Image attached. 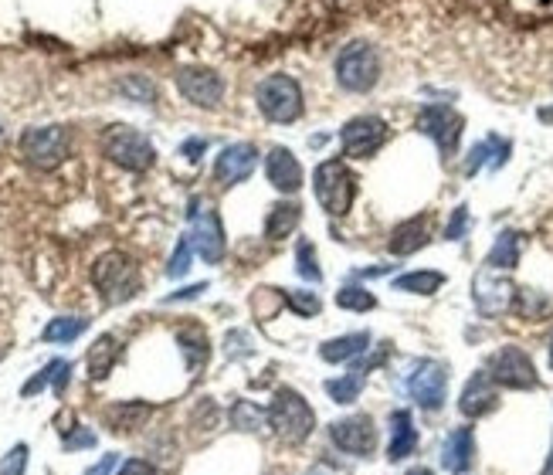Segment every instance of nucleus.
<instances>
[{
	"instance_id": "obj_1",
	"label": "nucleus",
	"mask_w": 553,
	"mask_h": 475,
	"mask_svg": "<svg viewBox=\"0 0 553 475\" xmlns=\"http://www.w3.org/2000/svg\"><path fill=\"white\" fill-rule=\"evenodd\" d=\"M269 425L275 428V435H279L285 445H302L309 435H313L316 414L299 391L282 387V391L275 394L272 408H269Z\"/></svg>"
},
{
	"instance_id": "obj_2",
	"label": "nucleus",
	"mask_w": 553,
	"mask_h": 475,
	"mask_svg": "<svg viewBox=\"0 0 553 475\" xmlns=\"http://www.w3.org/2000/svg\"><path fill=\"white\" fill-rule=\"evenodd\" d=\"M92 282H95V289L102 292V299H106L109 306H116V302H126L140 292V269H136L129 255L106 252L92 265Z\"/></svg>"
},
{
	"instance_id": "obj_3",
	"label": "nucleus",
	"mask_w": 553,
	"mask_h": 475,
	"mask_svg": "<svg viewBox=\"0 0 553 475\" xmlns=\"http://www.w3.org/2000/svg\"><path fill=\"white\" fill-rule=\"evenodd\" d=\"M316 187V201L330 218H340V214L350 211L353 194H357V177L350 174V167L343 160H323L316 167L313 177Z\"/></svg>"
},
{
	"instance_id": "obj_4",
	"label": "nucleus",
	"mask_w": 553,
	"mask_h": 475,
	"mask_svg": "<svg viewBox=\"0 0 553 475\" xmlns=\"http://www.w3.org/2000/svg\"><path fill=\"white\" fill-rule=\"evenodd\" d=\"M102 153H106L116 167L136 170V174H140V170H150L153 160H157L153 143L133 126H109L106 133H102Z\"/></svg>"
},
{
	"instance_id": "obj_5",
	"label": "nucleus",
	"mask_w": 553,
	"mask_h": 475,
	"mask_svg": "<svg viewBox=\"0 0 553 475\" xmlns=\"http://www.w3.org/2000/svg\"><path fill=\"white\" fill-rule=\"evenodd\" d=\"M255 99L262 116L272 119V123H296L302 116V89L289 75H269L255 89Z\"/></svg>"
},
{
	"instance_id": "obj_6",
	"label": "nucleus",
	"mask_w": 553,
	"mask_h": 475,
	"mask_svg": "<svg viewBox=\"0 0 553 475\" xmlns=\"http://www.w3.org/2000/svg\"><path fill=\"white\" fill-rule=\"evenodd\" d=\"M380 79V58L377 51L357 41V45L343 48L340 58H336V82L347 92H367L374 89Z\"/></svg>"
},
{
	"instance_id": "obj_7",
	"label": "nucleus",
	"mask_w": 553,
	"mask_h": 475,
	"mask_svg": "<svg viewBox=\"0 0 553 475\" xmlns=\"http://www.w3.org/2000/svg\"><path fill=\"white\" fill-rule=\"evenodd\" d=\"M68 129L65 126H34L21 136V153L31 167L55 170L68 157Z\"/></svg>"
},
{
	"instance_id": "obj_8",
	"label": "nucleus",
	"mask_w": 553,
	"mask_h": 475,
	"mask_svg": "<svg viewBox=\"0 0 553 475\" xmlns=\"http://www.w3.org/2000/svg\"><path fill=\"white\" fill-rule=\"evenodd\" d=\"M489 377L503 387H513V391H530V387L540 384L537 367H533V360L526 357V350H520V347L499 350L496 357L489 360Z\"/></svg>"
},
{
	"instance_id": "obj_9",
	"label": "nucleus",
	"mask_w": 553,
	"mask_h": 475,
	"mask_svg": "<svg viewBox=\"0 0 553 475\" xmlns=\"http://www.w3.org/2000/svg\"><path fill=\"white\" fill-rule=\"evenodd\" d=\"M190 224H194V235H190V245L201 252V258L207 265H218L224 258V228L221 218L211 204H197L190 211Z\"/></svg>"
},
{
	"instance_id": "obj_10",
	"label": "nucleus",
	"mask_w": 553,
	"mask_h": 475,
	"mask_svg": "<svg viewBox=\"0 0 553 475\" xmlns=\"http://www.w3.org/2000/svg\"><path fill=\"white\" fill-rule=\"evenodd\" d=\"M330 438H333V445L340 448V452L357 455V459H367V455H374V448H377L374 418H370V414H353V418L333 421Z\"/></svg>"
},
{
	"instance_id": "obj_11",
	"label": "nucleus",
	"mask_w": 553,
	"mask_h": 475,
	"mask_svg": "<svg viewBox=\"0 0 553 475\" xmlns=\"http://www.w3.org/2000/svg\"><path fill=\"white\" fill-rule=\"evenodd\" d=\"M384 140H387V123L384 119H377V116L350 119V123L343 126V133H340L343 153L353 157V160H367L370 153H377L380 146H384Z\"/></svg>"
},
{
	"instance_id": "obj_12",
	"label": "nucleus",
	"mask_w": 553,
	"mask_h": 475,
	"mask_svg": "<svg viewBox=\"0 0 553 475\" xmlns=\"http://www.w3.org/2000/svg\"><path fill=\"white\" fill-rule=\"evenodd\" d=\"M408 394L418 401V408L438 411L445 404V394H448L445 367L435 364V360H421V364H414V374L408 377Z\"/></svg>"
},
{
	"instance_id": "obj_13",
	"label": "nucleus",
	"mask_w": 553,
	"mask_h": 475,
	"mask_svg": "<svg viewBox=\"0 0 553 475\" xmlns=\"http://www.w3.org/2000/svg\"><path fill=\"white\" fill-rule=\"evenodd\" d=\"M177 89L187 102H194V106L214 109L224 95V82L218 72H211V68H180Z\"/></svg>"
},
{
	"instance_id": "obj_14",
	"label": "nucleus",
	"mask_w": 553,
	"mask_h": 475,
	"mask_svg": "<svg viewBox=\"0 0 553 475\" xmlns=\"http://www.w3.org/2000/svg\"><path fill=\"white\" fill-rule=\"evenodd\" d=\"M418 129L442 146V153H455L462 136V116L448 106H425L418 116Z\"/></svg>"
},
{
	"instance_id": "obj_15",
	"label": "nucleus",
	"mask_w": 553,
	"mask_h": 475,
	"mask_svg": "<svg viewBox=\"0 0 553 475\" xmlns=\"http://www.w3.org/2000/svg\"><path fill=\"white\" fill-rule=\"evenodd\" d=\"M472 289H475V306H479L482 316L506 313V309L513 306V299H516L513 282L503 279V275H496V269H486V272L475 275Z\"/></svg>"
},
{
	"instance_id": "obj_16",
	"label": "nucleus",
	"mask_w": 553,
	"mask_h": 475,
	"mask_svg": "<svg viewBox=\"0 0 553 475\" xmlns=\"http://www.w3.org/2000/svg\"><path fill=\"white\" fill-rule=\"evenodd\" d=\"M258 167V150L252 143H235L224 146L221 157L214 160V177H218L221 187H235L241 180H248Z\"/></svg>"
},
{
	"instance_id": "obj_17",
	"label": "nucleus",
	"mask_w": 553,
	"mask_h": 475,
	"mask_svg": "<svg viewBox=\"0 0 553 475\" xmlns=\"http://www.w3.org/2000/svg\"><path fill=\"white\" fill-rule=\"evenodd\" d=\"M265 177L282 194H296L302 187V167L285 146H272L269 150V157H265Z\"/></svg>"
},
{
	"instance_id": "obj_18",
	"label": "nucleus",
	"mask_w": 553,
	"mask_h": 475,
	"mask_svg": "<svg viewBox=\"0 0 553 475\" xmlns=\"http://www.w3.org/2000/svg\"><path fill=\"white\" fill-rule=\"evenodd\" d=\"M496 380L489 374H475L469 384H465V391L459 397V411L465 418H482V414H489L496 408Z\"/></svg>"
},
{
	"instance_id": "obj_19",
	"label": "nucleus",
	"mask_w": 553,
	"mask_h": 475,
	"mask_svg": "<svg viewBox=\"0 0 553 475\" xmlns=\"http://www.w3.org/2000/svg\"><path fill=\"white\" fill-rule=\"evenodd\" d=\"M431 241V214H418V218L404 221L391 235V252L394 255H414Z\"/></svg>"
},
{
	"instance_id": "obj_20",
	"label": "nucleus",
	"mask_w": 553,
	"mask_h": 475,
	"mask_svg": "<svg viewBox=\"0 0 553 475\" xmlns=\"http://www.w3.org/2000/svg\"><path fill=\"white\" fill-rule=\"evenodd\" d=\"M475 462V435L472 428H455L452 435H448V442L442 448V465L448 472L462 475L469 472Z\"/></svg>"
},
{
	"instance_id": "obj_21",
	"label": "nucleus",
	"mask_w": 553,
	"mask_h": 475,
	"mask_svg": "<svg viewBox=\"0 0 553 475\" xmlns=\"http://www.w3.org/2000/svg\"><path fill=\"white\" fill-rule=\"evenodd\" d=\"M418 448V431H414V421L408 411H394L391 414V445H387V459L391 462H401L414 455Z\"/></svg>"
},
{
	"instance_id": "obj_22",
	"label": "nucleus",
	"mask_w": 553,
	"mask_h": 475,
	"mask_svg": "<svg viewBox=\"0 0 553 475\" xmlns=\"http://www.w3.org/2000/svg\"><path fill=\"white\" fill-rule=\"evenodd\" d=\"M367 347H370V333H350V336L326 340L323 347H319V357H323L326 364H347V360H357Z\"/></svg>"
},
{
	"instance_id": "obj_23",
	"label": "nucleus",
	"mask_w": 553,
	"mask_h": 475,
	"mask_svg": "<svg viewBox=\"0 0 553 475\" xmlns=\"http://www.w3.org/2000/svg\"><path fill=\"white\" fill-rule=\"evenodd\" d=\"M299 218H302V207L299 204H292V201L272 204L269 218H265V238H272V241L289 238L292 231L299 228Z\"/></svg>"
},
{
	"instance_id": "obj_24",
	"label": "nucleus",
	"mask_w": 553,
	"mask_h": 475,
	"mask_svg": "<svg viewBox=\"0 0 553 475\" xmlns=\"http://www.w3.org/2000/svg\"><path fill=\"white\" fill-rule=\"evenodd\" d=\"M119 360V347H116V336H99L89 350V380H106L112 364Z\"/></svg>"
},
{
	"instance_id": "obj_25",
	"label": "nucleus",
	"mask_w": 553,
	"mask_h": 475,
	"mask_svg": "<svg viewBox=\"0 0 553 475\" xmlns=\"http://www.w3.org/2000/svg\"><path fill=\"white\" fill-rule=\"evenodd\" d=\"M516 262H520V235L516 231H503L496 238V245H492L486 265L489 269H516Z\"/></svg>"
},
{
	"instance_id": "obj_26",
	"label": "nucleus",
	"mask_w": 553,
	"mask_h": 475,
	"mask_svg": "<svg viewBox=\"0 0 553 475\" xmlns=\"http://www.w3.org/2000/svg\"><path fill=\"white\" fill-rule=\"evenodd\" d=\"M442 285H445L442 272H408L401 279H394L397 292H414V296H435Z\"/></svg>"
},
{
	"instance_id": "obj_27",
	"label": "nucleus",
	"mask_w": 553,
	"mask_h": 475,
	"mask_svg": "<svg viewBox=\"0 0 553 475\" xmlns=\"http://www.w3.org/2000/svg\"><path fill=\"white\" fill-rule=\"evenodd\" d=\"M85 326H89V319H82V316H58L45 326L41 340L45 343H72L75 336L85 333Z\"/></svg>"
},
{
	"instance_id": "obj_28",
	"label": "nucleus",
	"mask_w": 553,
	"mask_h": 475,
	"mask_svg": "<svg viewBox=\"0 0 553 475\" xmlns=\"http://www.w3.org/2000/svg\"><path fill=\"white\" fill-rule=\"evenodd\" d=\"M146 418H150V408H146V404H119V408L109 411L112 431H136Z\"/></svg>"
},
{
	"instance_id": "obj_29",
	"label": "nucleus",
	"mask_w": 553,
	"mask_h": 475,
	"mask_svg": "<svg viewBox=\"0 0 553 475\" xmlns=\"http://www.w3.org/2000/svg\"><path fill=\"white\" fill-rule=\"evenodd\" d=\"M364 391V377L360 374H343L336 380H326V394L333 397L336 404H353Z\"/></svg>"
},
{
	"instance_id": "obj_30",
	"label": "nucleus",
	"mask_w": 553,
	"mask_h": 475,
	"mask_svg": "<svg viewBox=\"0 0 553 475\" xmlns=\"http://www.w3.org/2000/svg\"><path fill=\"white\" fill-rule=\"evenodd\" d=\"M492 153H496L499 160H506V157H509V143L499 140V136H489V140H482V143L469 153V163H465V174H475V170H479L482 163H486V160L492 157Z\"/></svg>"
},
{
	"instance_id": "obj_31",
	"label": "nucleus",
	"mask_w": 553,
	"mask_h": 475,
	"mask_svg": "<svg viewBox=\"0 0 553 475\" xmlns=\"http://www.w3.org/2000/svg\"><path fill=\"white\" fill-rule=\"evenodd\" d=\"M336 306L350 309V313H370V309L377 306V299L370 296L367 289H360V285H343V289L336 292Z\"/></svg>"
},
{
	"instance_id": "obj_32",
	"label": "nucleus",
	"mask_w": 553,
	"mask_h": 475,
	"mask_svg": "<svg viewBox=\"0 0 553 475\" xmlns=\"http://www.w3.org/2000/svg\"><path fill=\"white\" fill-rule=\"evenodd\" d=\"M180 347H184V357H187V367L197 370L207 360V336L201 330H184L177 336Z\"/></svg>"
},
{
	"instance_id": "obj_33",
	"label": "nucleus",
	"mask_w": 553,
	"mask_h": 475,
	"mask_svg": "<svg viewBox=\"0 0 553 475\" xmlns=\"http://www.w3.org/2000/svg\"><path fill=\"white\" fill-rule=\"evenodd\" d=\"M296 272L302 275V279H309V282L323 279V269H319L316 248H313V241H306V238H302L299 245H296Z\"/></svg>"
},
{
	"instance_id": "obj_34",
	"label": "nucleus",
	"mask_w": 553,
	"mask_h": 475,
	"mask_svg": "<svg viewBox=\"0 0 553 475\" xmlns=\"http://www.w3.org/2000/svg\"><path fill=\"white\" fill-rule=\"evenodd\" d=\"M285 302H289V309H296L299 316H316L319 306H323L316 292H302V289H289V292H285Z\"/></svg>"
},
{
	"instance_id": "obj_35",
	"label": "nucleus",
	"mask_w": 553,
	"mask_h": 475,
	"mask_svg": "<svg viewBox=\"0 0 553 475\" xmlns=\"http://www.w3.org/2000/svg\"><path fill=\"white\" fill-rule=\"evenodd\" d=\"M231 421H235V428L255 431L258 425H262V411H258L252 401H238L235 411H231Z\"/></svg>"
},
{
	"instance_id": "obj_36",
	"label": "nucleus",
	"mask_w": 553,
	"mask_h": 475,
	"mask_svg": "<svg viewBox=\"0 0 553 475\" xmlns=\"http://www.w3.org/2000/svg\"><path fill=\"white\" fill-rule=\"evenodd\" d=\"M190 238H180L177 241V252H174V258H170V265H167V275L170 279H184V275L190 272Z\"/></svg>"
},
{
	"instance_id": "obj_37",
	"label": "nucleus",
	"mask_w": 553,
	"mask_h": 475,
	"mask_svg": "<svg viewBox=\"0 0 553 475\" xmlns=\"http://www.w3.org/2000/svg\"><path fill=\"white\" fill-rule=\"evenodd\" d=\"M24 469H28V445H14L11 452L4 455L0 475H24Z\"/></svg>"
},
{
	"instance_id": "obj_38",
	"label": "nucleus",
	"mask_w": 553,
	"mask_h": 475,
	"mask_svg": "<svg viewBox=\"0 0 553 475\" xmlns=\"http://www.w3.org/2000/svg\"><path fill=\"white\" fill-rule=\"evenodd\" d=\"M465 228H469V207H459V211L452 214V221H448L445 238H448V241H459V238L465 235Z\"/></svg>"
},
{
	"instance_id": "obj_39",
	"label": "nucleus",
	"mask_w": 553,
	"mask_h": 475,
	"mask_svg": "<svg viewBox=\"0 0 553 475\" xmlns=\"http://www.w3.org/2000/svg\"><path fill=\"white\" fill-rule=\"evenodd\" d=\"M119 475H157V469H153L146 459H129L119 465Z\"/></svg>"
},
{
	"instance_id": "obj_40",
	"label": "nucleus",
	"mask_w": 553,
	"mask_h": 475,
	"mask_svg": "<svg viewBox=\"0 0 553 475\" xmlns=\"http://www.w3.org/2000/svg\"><path fill=\"white\" fill-rule=\"evenodd\" d=\"M92 445H95V435H92V431H85V428H79L75 435L65 438V448H68V452H75V448H92Z\"/></svg>"
},
{
	"instance_id": "obj_41",
	"label": "nucleus",
	"mask_w": 553,
	"mask_h": 475,
	"mask_svg": "<svg viewBox=\"0 0 553 475\" xmlns=\"http://www.w3.org/2000/svg\"><path fill=\"white\" fill-rule=\"evenodd\" d=\"M112 469H116V455H102V459L95 462L85 475H109Z\"/></svg>"
},
{
	"instance_id": "obj_42",
	"label": "nucleus",
	"mask_w": 553,
	"mask_h": 475,
	"mask_svg": "<svg viewBox=\"0 0 553 475\" xmlns=\"http://www.w3.org/2000/svg\"><path fill=\"white\" fill-rule=\"evenodd\" d=\"M204 150H207V143H204V140H187L184 146H180V153H184L187 160H197Z\"/></svg>"
},
{
	"instance_id": "obj_43",
	"label": "nucleus",
	"mask_w": 553,
	"mask_h": 475,
	"mask_svg": "<svg viewBox=\"0 0 553 475\" xmlns=\"http://www.w3.org/2000/svg\"><path fill=\"white\" fill-rule=\"evenodd\" d=\"M207 289V285L201 282V285H190V289H180V292H174V296H167L163 302H177V299H194V296H201V292Z\"/></svg>"
},
{
	"instance_id": "obj_44",
	"label": "nucleus",
	"mask_w": 553,
	"mask_h": 475,
	"mask_svg": "<svg viewBox=\"0 0 553 475\" xmlns=\"http://www.w3.org/2000/svg\"><path fill=\"white\" fill-rule=\"evenodd\" d=\"M404 475H435V472L425 469V465H418V469H411V472H404Z\"/></svg>"
}]
</instances>
